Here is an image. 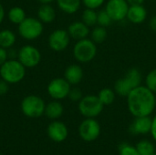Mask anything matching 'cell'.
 I'll return each instance as SVG.
<instances>
[{
    "label": "cell",
    "mask_w": 156,
    "mask_h": 155,
    "mask_svg": "<svg viewBox=\"0 0 156 155\" xmlns=\"http://www.w3.org/2000/svg\"><path fill=\"white\" fill-rule=\"evenodd\" d=\"M17 59L27 69H33L40 63L41 53L37 48L32 45H25L18 49Z\"/></svg>",
    "instance_id": "9c48e42d"
},
{
    "label": "cell",
    "mask_w": 156,
    "mask_h": 155,
    "mask_svg": "<svg viewBox=\"0 0 156 155\" xmlns=\"http://www.w3.org/2000/svg\"><path fill=\"white\" fill-rule=\"evenodd\" d=\"M104 105L97 95H86L78 102L80 113L85 118H96L103 111Z\"/></svg>",
    "instance_id": "52a82bcc"
},
{
    "label": "cell",
    "mask_w": 156,
    "mask_h": 155,
    "mask_svg": "<svg viewBox=\"0 0 156 155\" xmlns=\"http://www.w3.org/2000/svg\"><path fill=\"white\" fill-rule=\"evenodd\" d=\"M9 85L6 81H5L4 79H0V96H4L5 95L8 90H9Z\"/></svg>",
    "instance_id": "1f68e13d"
},
{
    "label": "cell",
    "mask_w": 156,
    "mask_h": 155,
    "mask_svg": "<svg viewBox=\"0 0 156 155\" xmlns=\"http://www.w3.org/2000/svg\"><path fill=\"white\" fill-rule=\"evenodd\" d=\"M68 98L73 102H79L83 98V94H82V91L79 88L75 87V88L70 89Z\"/></svg>",
    "instance_id": "f546056e"
},
{
    "label": "cell",
    "mask_w": 156,
    "mask_h": 155,
    "mask_svg": "<svg viewBox=\"0 0 156 155\" xmlns=\"http://www.w3.org/2000/svg\"><path fill=\"white\" fill-rule=\"evenodd\" d=\"M142 80L143 76L140 70L136 68H132L122 78L115 81L114 91L121 97H127L133 90L142 85Z\"/></svg>",
    "instance_id": "7a4b0ae2"
},
{
    "label": "cell",
    "mask_w": 156,
    "mask_h": 155,
    "mask_svg": "<svg viewBox=\"0 0 156 155\" xmlns=\"http://www.w3.org/2000/svg\"><path fill=\"white\" fill-rule=\"evenodd\" d=\"M67 30H68L69 35L70 36V37L77 40V41L80 40V39L87 38L90 34V27L86 24H84L82 21H74V22H72L68 26Z\"/></svg>",
    "instance_id": "9a60e30c"
},
{
    "label": "cell",
    "mask_w": 156,
    "mask_h": 155,
    "mask_svg": "<svg viewBox=\"0 0 156 155\" xmlns=\"http://www.w3.org/2000/svg\"><path fill=\"white\" fill-rule=\"evenodd\" d=\"M27 17L26 11L20 6H13L7 12L8 20L14 25H19Z\"/></svg>",
    "instance_id": "7402d4cb"
},
{
    "label": "cell",
    "mask_w": 156,
    "mask_h": 155,
    "mask_svg": "<svg viewBox=\"0 0 156 155\" xmlns=\"http://www.w3.org/2000/svg\"><path fill=\"white\" fill-rule=\"evenodd\" d=\"M126 98L128 110L134 118L150 116L155 110V94L145 85L135 88Z\"/></svg>",
    "instance_id": "6da1fadb"
},
{
    "label": "cell",
    "mask_w": 156,
    "mask_h": 155,
    "mask_svg": "<svg viewBox=\"0 0 156 155\" xmlns=\"http://www.w3.org/2000/svg\"><path fill=\"white\" fill-rule=\"evenodd\" d=\"M46 103L44 100L37 95L26 96L20 104L22 113L28 118L36 119L39 118L45 113Z\"/></svg>",
    "instance_id": "8992f818"
},
{
    "label": "cell",
    "mask_w": 156,
    "mask_h": 155,
    "mask_svg": "<svg viewBox=\"0 0 156 155\" xmlns=\"http://www.w3.org/2000/svg\"><path fill=\"white\" fill-rule=\"evenodd\" d=\"M97 96L104 106H109L114 102L116 98V92L111 88H103L99 91Z\"/></svg>",
    "instance_id": "603a6c76"
},
{
    "label": "cell",
    "mask_w": 156,
    "mask_h": 155,
    "mask_svg": "<svg viewBox=\"0 0 156 155\" xmlns=\"http://www.w3.org/2000/svg\"><path fill=\"white\" fill-rule=\"evenodd\" d=\"M41 4H51L55 0H38Z\"/></svg>",
    "instance_id": "f35d334b"
},
{
    "label": "cell",
    "mask_w": 156,
    "mask_h": 155,
    "mask_svg": "<svg viewBox=\"0 0 156 155\" xmlns=\"http://www.w3.org/2000/svg\"><path fill=\"white\" fill-rule=\"evenodd\" d=\"M130 5H143L144 0H126Z\"/></svg>",
    "instance_id": "74e56055"
},
{
    "label": "cell",
    "mask_w": 156,
    "mask_h": 155,
    "mask_svg": "<svg viewBox=\"0 0 156 155\" xmlns=\"http://www.w3.org/2000/svg\"><path fill=\"white\" fill-rule=\"evenodd\" d=\"M83 77H84L83 69L79 64H71L68 66L64 71V79L71 86L80 84Z\"/></svg>",
    "instance_id": "2e32d148"
},
{
    "label": "cell",
    "mask_w": 156,
    "mask_h": 155,
    "mask_svg": "<svg viewBox=\"0 0 156 155\" xmlns=\"http://www.w3.org/2000/svg\"><path fill=\"white\" fill-rule=\"evenodd\" d=\"M81 2L86 8L98 9L105 3V0H81Z\"/></svg>",
    "instance_id": "4dcf8cb0"
},
{
    "label": "cell",
    "mask_w": 156,
    "mask_h": 155,
    "mask_svg": "<svg viewBox=\"0 0 156 155\" xmlns=\"http://www.w3.org/2000/svg\"><path fill=\"white\" fill-rule=\"evenodd\" d=\"M155 109H156V94H155Z\"/></svg>",
    "instance_id": "ab89813d"
},
{
    "label": "cell",
    "mask_w": 156,
    "mask_h": 155,
    "mask_svg": "<svg viewBox=\"0 0 156 155\" xmlns=\"http://www.w3.org/2000/svg\"><path fill=\"white\" fill-rule=\"evenodd\" d=\"M135 147L140 155H153L155 153V147L149 140H141Z\"/></svg>",
    "instance_id": "484cf974"
},
{
    "label": "cell",
    "mask_w": 156,
    "mask_h": 155,
    "mask_svg": "<svg viewBox=\"0 0 156 155\" xmlns=\"http://www.w3.org/2000/svg\"><path fill=\"white\" fill-rule=\"evenodd\" d=\"M27 68L17 59L8 58L0 67V77L8 84H17L26 76Z\"/></svg>",
    "instance_id": "3957f363"
},
{
    "label": "cell",
    "mask_w": 156,
    "mask_h": 155,
    "mask_svg": "<svg viewBox=\"0 0 156 155\" xmlns=\"http://www.w3.org/2000/svg\"><path fill=\"white\" fill-rule=\"evenodd\" d=\"M47 134L51 141L55 143H62L68 138L69 130L64 122L58 120H54L48 125Z\"/></svg>",
    "instance_id": "4fadbf2b"
},
{
    "label": "cell",
    "mask_w": 156,
    "mask_h": 155,
    "mask_svg": "<svg viewBox=\"0 0 156 155\" xmlns=\"http://www.w3.org/2000/svg\"><path fill=\"white\" fill-rule=\"evenodd\" d=\"M5 16V8H4L3 5H2V4H0V25H1V24H2V22L4 21Z\"/></svg>",
    "instance_id": "8d00e7d4"
},
{
    "label": "cell",
    "mask_w": 156,
    "mask_h": 155,
    "mask_svg": "<svg viewBox=\"0 0 156 155\" xmlns=\"http://www.w3.org/2000/svg\"><path fill=\"white\" fill-rule=\"evenodd\" d=\"M37 18L43 24L52 23L56 18V10L50 4H41L37 9Z\"/></svg>",
    "instance_id": "d6986e66"
},
{
    "label": "cell",
    "mask_w": 156,
    "mask_h": 155,
    "mask_svg": "<svg viewBox=\"0 0 156 155\" xmlns=\"http://www.w3.org/2000/svg\"><path fill=\"white\" fill-rule=\"evenodd\" d=\"M98 48L90 38L78 40L73 47V57L80 63H89L93 60L97 55Z\"/></svg>",
    "instance_id": "277c9868"
},
{
    "label": "cell",
    "mask_w": 156,
    "mask_h": 155,
    "mask_svg": "<svg viewBox=\"0 0 156 155\" xmlns=\"http://www.w3.org/2000/svg\"><path fill=\"white\" fill-rule=\"evenodd\" d=\"M17 31L23 39L32 41L43 34L44 26L38 18L28 16L17 26Z\"/></svg>",
    "instance_id": "5b68a950"
},
{
    "label": "cell",
    "mask_w": 156,
    "mask_h": 155,
    "mask_svg": "<svg viewBox=\"0 0 156 155\" xmlns=\"http://www.w3.org/2000/svg\"><path fill=\"white\" fill-rule=\"evenodd\" d=\"M7 54H8V58L15 59V58H17L18 50H16V49L11 48H8V49H7Z\"/></svg>",
    "instance_id": "e575fe53"
},
{
    "label": "cell",
    "mask_w": 156,
    "mask_h": 155,
    "mask_svg": "<svg viewBox=\"0 0 156 155\" xmlns=\"http://www.w3.org/2000/svg\"><path fill=\"white\" fill-rule=\"evenodd\" d=\"M98 20V12L96 9L85 8L81 15V21L86 24L89 27L94 26L97 25Z\"/></svg>",
    "instance_id": "cb8c5ba5"
},
{
    "label": "cell",
    "mask_w": 156,
    "mask_h": 155,
    "mask_svg": "<svg viewBox=\"0 0 156 155\" xmlns=\"http://www.w3.org/2000/svg\"><path fill=\"white\" fill-rule=\"evenodd\" d=\"M112 22L113 21H112V17L109 16V14L107 13V11L105 9H102L98 12V20H97L98 26L107 27V26H111Z\"/></svg>",
    "instance_id": "4316f807"
},
{
    "label": "cell",
    "mask_w": 156,
    "mask_h": 155,
    "mask_svg": "<svg viewBox=\"0 0 156 155\" xmlns=\"http://www.w3.org/2000/svg\"><path fill=\"white\" fill-rule=\"evenodd\" d=\"M130 5L126 0H109L106 3L105 10L112 21H122L127 16Z\"/></svg>",
    "instance_id": "7c38bea8"
},
{
    "label": "cell",
    "mask_w": 156,
    "mask_h": 155,
    "mask_svg": "<svg viewBox=\"0 0 156 155\" xmlns=\"http://www.w3.org/2000/svg\"><path fill=\"white\" fill-rule=\"evenodd\" d=\"M126 18L133 24H141L147 18V10L144 5H132L129 6Z\"/></svg>",
    "instance_id": "e0dca14e"
},
{
    "label": "cell",
    "mask_w": 156,
    "mask_h": 155,
    "mask_svg": "<svg viewBox=\"0 0 156 155\" xmlns=\"http://www.w3.org/2000/svg\"><path fill=\"white\" fill-rule=\"evenodd\" d=\"M70 89L71 85L64 78H55L48 84L47 91L53 100H61L68 98Z\"/></svg>",
    "instance_id": "30bf717a"
},
{
    "label": "cell",
    "mask_w": 156,
    "mask_h": 155,
    "mask_svg": "<svg viewBox=\"0 0 156 155\" xmlns=\"http://www.w3.org/2000/svg\"><path fill=\"white\" fill-rule=\"evenodd\" d=\"M70 36L69 35L68 30L58 28L50 33L48 38V47L56 52H61L65 50L70 42Z\"/></svg>",
    "instance_id": "8fae6325"
},
{
    "label": "cell",
    "mask_w": 156,
    "mask_h": 155,
    "mask_svg": "<svg viewBox=\"0 0 156 155\" xmlns=\"http://www.w3.org/2000/svg\"><path fill=\"white\" fill-rule=\"evenodd\" d=\"M145 86L156 94V69L147 73L145 77Z\"/></svg>",
    "instance_id": "83f0119b"
},
{
    "label": "cell",
    "mask_w": 156,
    "mask_h": 155,
    "mask_svg": "<svg viewBox=\"0 0 156 155\" xmlns=\"http://www.w3.org/2000/svg\"><path fill=\"white\" fill-rule=\"evenodd\" d=\"M153 139L156 142V115L152 119V128H151V132H150Z\"/></svg>",
    "instance_id": "836d02e7"
},
{
    "label": "cell",
    "mask_w": 156,
    "mask_h": 155,
    "mask_svg": "<svg viewBox=\"0 0 156 155\" xmlns=\"http://www.w3.org/2000/svg\"><path fill=\"white\" fill-rule=\"evenodd\" d=\"M16 41V34L10 29L0 30V47L5 49L13 48Z\"/></svg>",
    "instance_id": "44dd1931"
},
{
    "label": "cell",
    "mask_w": 156,
    "mask_h": 155,
    "mask_svg": "<svg viewBox=\"0 0 156 155\" xmlns=\"http://www.w3.org/2000/svg\"><path fill=\"white\" fill-rule=\"evenodd\" d=\"M149 26L153 31L156 32V15L152 16L151 19L149 20Z\"/></svg>",
    "instance_id": "d590c367"
},
{
    "label": "cell",
    "mask_w": 156,
    "mask_h": 155,
    "mask_svg": "<svg viewBox=\"0 0 156 155\" xmlns=\"http://www.w3.org/2000/svg\"><path fill=\"white\" fill-rule=\"evenodd\" d=\"M58 7L64 13L71 15L75 14L80 8L81 0H56Z\"/></svg>",
    "instance_id": "ffe728a7"
},
{
    "label": "cell",
    "mask_w": 156,
    "mask_h": 155,
    "mask_svg": "<svg viewBox=\"0 0 156 155\" xmlns=\"http://www.w3.org/2000/svg\"><path fill=\"white\" fill-rule=\"evenodd\" d=\"M8 59V54H7V49L1 48L0 47V67Z\"/></svg>",
    "instance_id": "d6a6232c"
},
{
    "label": "cell",
    "mask_w": 156,
    "mask_h": 155,
    "mask_svg": "<svg viewBox=\"0 0 156 155\" xmlns=\"http://www.w3.org/2000/svg\"><path fill=\"white\" fill-rule=\"evenodd\" d=\"M119 155H140L135 146L123 143L119 146Z\"/></svg>",
    "instance_id": "f1b7e54d"
},
{
    "label": "cell",
    "mask_w": 156,
    "mask_h": 155,
    "mask_svg": "<svg viewBox=\"0 0 156 155\" xmlns=\"http://www.w3.org/2000/svg\"><path fill=\"white\" fill-rule=\"evenodd\" d=\"M64 112V107L59 100H53L46 104L44 115L49 120H58Z\"/></svg>",
    "instance_id": "ac0fdd59"
},
{
    "label": "cell",
    "mask_w": 156,
    "mask_h": 155,
    "mask_svg": "<svg viewBox=\"0 0 156 155\" xmlns=\"http://www.w3.org/2000/svg\"><path fill=\"white\" fill-rule=\"evenodd\" d=\"M101 125L95 118H85L78 129L79 135L85 142H94L101 134Z\"/></svg>",
    "instance_id": "ba28073f"
},
{
    "label": "cell",
    "mask_w": 156,
    "mask_h": 155,
    "mask_svg": "<svg viewBox=\"0 0 156 155\" xmlns=\"http://www.w3.org/2000/svg\"><path fill=\"white\" fill-rule=\"evenodd\" d=\"M90 39L96 43V44H101L103 43L107 37H108V33L106 30V27L101 26H95L91 31H90Z\"/></svg>",
    "instance_id": "d4e9b609"
},
{
    "label": "cell",
    "mask_w": 156,
    "mask_h": 155,
    "mask_svg": "<svg viewBox=\"0 0 156 155\" xmlns=\"http://www.w3.org/2000/svg\"><path fill=\"white\" fill-rule=\"evenodd\" d=\"M152 128V118L150 116L135 117L132 124L130 125L129 131L133 135H145L150 133Z\"/></svg>",
    "instance_id": "5bb4252c"
},
{
    "label": "cell",
    "mask_w": 156,
    "mask_h": 155,
    "mask_svg": "<svg viewBox=\"0 0 156 155\" xmlns=\"http://www.w3.org/2000/svg\"><path fill=\"white\" fill-rule=\"evenodd\" d=\"M153 155H156V153H154V154H153Z\"/></svg>",
    "instance_id": "60d3db41"
}]
</instances>
